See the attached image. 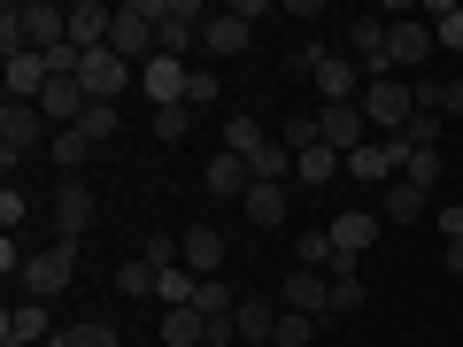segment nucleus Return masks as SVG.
<instances>
[{
  "label": "nucleus",
  "instance_id": "16",
  "mask_svg": "<svg viewBox=\"0 0 463 347\" xmlns=\"http://www.w3.org/2000/svg\"><path fill=\"white\" fill-rule=\"evenodd\" d=\"M279 309H301V316H317V324H332V278L325 270H286Z\"/></svg>",
  "mask_w": 463,
  "mask_h": 347
},
{
  "label": "nucleus",
  "instance_id": "44",
  "mask_svg": "<svg viewBox=\"0 0 463 347\" xmlns=\"http://www.w3.org/2000/svg\"><path fill=\"white\" fill-rule=\"evenodd\" d=\"M448 278H463V239H448Z\"/></svg>",
  "mask_w": 463,
  "mask_h": 347
},
{
  "label": "nucleus",
  "instance_id": "35",
  "mask_svg": "<svg viewBox=\"0 0 463 347\" xmlns=\"http://www.w3.org/2000/svg\"><path fill=\"white\" fill-rule=\"evenodd\" d=\"M139 263H147V270H178V263H185V248L170 239V231H147V248H139Z\"/></svg>",
  "mask_w": 463,
  "mask_h": 347
},
{
  "label": "nucleus",
  "instance_id": "37",
  "mask_svg": "<svg viewBox=\"0 0 463 347\" xmlns=\"http://www.w3.org/2000/svg\"><path fill=\"white\" fill-rule=\"evenodd\" d=\"M279 139H286L294 155H309V147H317V116H309V108H294V116L279 124Z\"/></svg>",
  "mask_w": 463,
  "mask_h": 347
},
{
  "label": "nucleus",
  "instance_id": "4",
  "mask_svg": "<svg viewBox=\"0 0 463 347\" xmlns=\"http://www.w3.org/2000/svg\"><path fill=\"white\" fill-rule=\"evenodd\" d=\"M70 278H78V248H70V239H47V248L24 263L16 294H24V301H47V309H54V301L70 294Z\"/></svg>",
  "mask_w": 463,
  "mask_h": 347
},
{
  "label": "nucleus",
  "instance_id": "29",
  "mask_svg": "<svg viewBox=\"0 0 463 347\" xmlns=\"http://www.w3.org/2000/svg\"><path fill=\"white\" fill-rule=\"evenodd\" d=\"M47 347H124V332L116 324H62Z\"/></svg>",
  "mask_w": 463,
  "mask_h": 347
},
{
  "label": "nucleus",
  "instance_id": "7",
  "mask_svg": "<svg viewBox=\"0 0 463 347\" xmlns=\"http://www.w3.org/2000/svg\"><path fill=\"white\" fill-rule=\"evenodd\" d=\"M340 54L364 70V85H371V78H394V54H386V16H355V23L340 32Z\"/></svg>",
  "mask_w": 463,
  "mask_h": 347
},
{
  "label": "nucleus",
  "instance_id": "27",
  "mask_svg": "<svg viewBox=\"0 0 463 347\" xmlns=\"http://www.w3.org/2000/svg\"><path fill=\"white\" fill-rule=\"evenodd\" d=\"M78 132L93 139V147H109V139H124V108H116V100H93V108L78 116Z\"/></svg>",
  "mask_w": 463,
  "mask_h": 347
},
{
  "label": "nucleus",
  "instance_id": "33",
  "mask_svg": "<svg viewBox=\"0 0 463 347\" xmlns=\"http://www.w3.org/2000/svg\"><path fill=\"white\" fill-rule=\"evenodd\" d=\"M294 263H301V270H317V263H332V231H325V224H309V231H294Z\"/></svg>",
  "mask_w": 463,
  "mask_h": 347
},
{
  "label": "nucleus",
  "instance_id": "26",
  "mask_svg": "<svg viewBox=\"0 0 463 347\" xmlns=\"http://www.w3.org/2000/svg\"><path fill=\"white\" fill-rule=\"evenodd\" d=\"M163 347H209V316L201 309H163Z\"/></svg>",
  "mask_w": 463,
  "mask_h": 347
},
{
  "label": "nucleus",
  "instance_id": "13",
  "mask_svg": "<svg viewBox=\"0 0 463 347\" xmlns=\"http://www.w3.org/2000/svg\"><path fill=\"white\" fill-rule=\"evenodd\" d=\"M8 8H16L32 54H47V47H62V39H70V8H54V0H8Z\"/></svg>",
  "mask_w": 463,
  "mask_h": 347
},
{
  "label": "nucleus",
  "instance_id": "40",
  "mask_svg": "<svg viewBox=\"0 0 463 347\" xmlns=\"http://www.w3.org/2000/svg\"><path fill=\"white\" fill-rule=\"evenodd\" d=\"M147 132H155V139H185V132H194V108H155Z\"/></svg>",
  "mask_w": 463,
  "mask_h": 347
},
{
  "label": "nucleus",
  "instance_id": "30",
  "mask_svg": "<svg viewBox=\"0 0 463 347\" xmlns=\"http://www.w3.org/2000/svg\"><path fill=\"white\" fill-rule=\"evenodd\" d=\"M270 332H279V309H270V301H240V347L270 340Z\"/></svg>",
  "mask_w": 463,
  "mask_h": 347
},
{
  "label": "nucleus",
  "instance_id": "21",
  "mask_svg": "<svg viewBox=\"0 0 463 347\" xmlns=\"http://www.w3.org/2000/svg\"><path fill=\"white\" fill-rule=\"evenodd\" d=\"M178 248H185V270H194V278H216V270H224V231L216 224L178 231Z\"/></svg>",
  "mask_w": 463,
  "mask_h": 347
},
{
  "label": "nucleus",
  "instance_id": "18",
  "mask_svg": "<svg viewBox=\"0 0 463 347\" xmlns=\"http://www.w3.org/2000/svg\"><path fill=\"white\" fill-rule=\"evenodd\" d=\"M248 185H255V170L240 163L232 147H216L209 163H201V193H209V201H248Z\"/></svg>",
  "mask_w": 463,
  "mask_h": 347
},
{
  "label": "nucleus",
  "instance_id": "43",
  "mask_svg": "<svg viewBox=\"0 0 463 347\" xmlns=\"http://www.w3.org/2000/svg\"><path fill=\"white\" fill-rule=\"evenodd\" d=\"M432 216H440V239H463V209H456V201H440Z\"/></svg>",
  "mask_w": 463,
  "mask_h": 347
},
{
  "label": "nucleus",
  "instance_id": "6",
  "mask_svg": "<svg viewBox=\"0 0 463 347\" xmlns=\"http://www.w3.org/2000/svg\"><path fill=\"white\" fill-rule=\"evenodd\" d=\"M201 32H209V8H201V0H163V8H155V47H163L170 62H185V54L201 47Z\"/></svg>",
  "mask_w": 463,
  "mask_h": 347
},
{
  "label": "nucleus",
  "instance_id": "10",
  "mask_svg": "<svg viewBox=\"0 0 463 347\" xmlns=\"http://www.w3.org/2000/svg\"><path fill=\"white\" fill-rule=\"evenodd\" d=\"M364 116H371V139H386V132H410L417 93H410V85H394V78H371V85H364Z\"/></svg>",
  "mask_w": 463,
  "mask_h": 347
},
{
  "label": "nucleus",
  "instance_id": "42",
  "mask_svg": "<svg viewBox=\"0 0 463 347\" xmlns=\"http://www.w3.org/2000/svg\"><path fill=\"white\" fill-rule=\"evenodd\" d=\"M216 100H224V85H216L209 70H194V116H201V108H216Z\"/></svg>",
  "mask_w": 463,
  "mask_h": 347
},
{
  "label": "nucleus",
  "instance_id": "32",
  "mask_svg": "<svg viewBox=\"0 0 463 347\" xmlns=\"http://www.w3.org/2000/svg\"><path fill=\"white\" fill-rule=\"evenodd\" d=\"M425 23H432V39H440V47H463V8H456V0H432Z\"/></svg>",
  "mask_w": 463,
  "mask_h": 347
},
{
  "label": "nucleus",
  "instance_id": "14",
  "mask_svg": "<svg viewBox=\"0 0 463 347\" xmlns=\"http://www.w3.org/2000/svg\"><path fill=\"white\" fill-rule=\"evenodd\" d=\"M255 47V16H240V8H216L209 32H201V54L209 62H232V54H248Z\"/></svg>",
  "mask_w": 463,
  "mask_h": 347
},
{
  "label": "nucleus",
  "instance_id": "36",
  "mask_svg": "<svg viewBox=\"0 0 463 347\" xmlns=\"http://www.w3.org/2000/svg\"><path fill=\"white\" fill-rule=\"evenodd\" d=\"M440 147H410V170H402V178H410V185H425V193H432V185H440Z\"/></svg>",
  "mask_w": 463,
  "mask_h": 347
},
{
  "label": "nucleus",
  "instance_id": "24",
  "mask_svg": "<svg viewBox=\"0 0 463 347\" xmlns=\"http://www.w3.org/2000/svg\"><path fill=\"white\" fill-rule=\"evenodd\" d=\"M440 201L425 193V185H410V178H394L386 185V224H417V216H432Z\"/></svg>",
  "mask_w": 463,
  "mask_h": 347
},
{
  "label": "nucleus",
  "instance_id": "20",
  "mask_svg": "<svg viewBox=\"0 0 463 347\" xmlns=\"http://www.w3.org/2000/svg\"><path fill=\"white\" fill-rule=\"evenodd\" d=\"M78 85H85V93H93V100H116V93H132V85H139V70H132V62H116V54L100 47V54H85Z\"/></svg>",
  "mask_w": 463,
  "mask_h": 347
},
{
  "label": "nucleus",
  "instance_id": "3",
  "mask_svg": "<svg viewBox=\"0 0 463 347\" xmlns=\"http://www.w3.org/2000/svg\"><path fill=\"white\" fill-rule=\"evenodd\" d=\"M54 139V124L39 116V100H0V170L16 178V163L24 155H39Z\"/></svg>",
  "mask_w": 463,
  "mask_h": 347
},
{
  "label": "nucleus",
  "instance_id": "39",
  "mask_svg": "<svg viewBox=\"0 0 463 347\" xmlns=\"http://www.w3.org/2000/svg\"><path fill=\"white\" fill-rule=\"evenodd\" d=\"M440 132H448V116L417 108V116H410V132H402V139H410V147H440Z\"/></svg>",
  "mask_w": 463,
  "mask_h": 347
},
{
  "label": "nucleus",
  "instance_id": "15",
  "mask_svg": "<svg viewBox=\"0 0 463 347\" xmlns=\"http://www.w3.org/2000/svg\"><path fill=\"white\" fill-rule=\"evenodd\" d=\"M54 332H62V324H54L47 301H16V309L0 316V347H47Z\"/></svg>",
  "mask_w": 463,
  "mask_h": 347
},
{
  "label": "nucleus",
  "instance_id": "23",
  "mask_svg": "<svg viewBox=\"0 0 463 347\" xmlns=\"http://www.w3.org/2000/svg\"><path fill=\"white\" fill-rule=\"evenodd\" d=\"M240 209H248L255 231H279L286 216H294V201H286V185H248V201H240Z\"/></svg>",
  "mask_w": 463,
  "mask_h": 347
},
{
  "label": "nucleus",
  "instance_id": "38",
  "mask_svg": "<svg viewBox=\"0 0 463 347\" xmlns=\"http://www.w3.org/2000/svg\"><path fill=\"white\" fill-rule=\"evenodd\" d=\"M24 216H32V193H24V185L8 178V185H0V224H8V239H16V224H24Z\"/></svg>",
  "mask_w": 463,
  "mask_h": 347
},
{
  "label": "nucleus",
  "instance_id": "28",
  "mask_svg": "<svg viewBox=\"0 0 463 347\" xmlns=\"http://www.w3.org/2000/svg\"><path fill=\"white\" fill-rule=\"evenodd\" d=\"M47 155H54V170H62V178H78L85 155H93V139H85V132H54V139H47Z\"/></svg>",
  "mask_w": 463,
  "mask_h": 347
},
{
  "label": "nucleus",
  "instance_id": "5",
  "mask_svg": "<svg viewBox=\"0 0 463 347\" xmlns=\"http://www.w3.org/2000/svg\"><path fill=\"white\" fill-rule=\"evenodd\" d=\"M155 8H163V0H116V32H109V54L116 62H132V70H147L155 54Z\"/></svg>",
  "mask_w": 463,
  "mask_h": 347
},
{
  "label": "nucleus",
  "instance_id": "31",
  "mask_svg": "<svg viewBox=\"0 0 463 347\" xmlns=\"http://www.w3.org/2000/svg\"><path fill=\"white\" fill-rule=\"evenodd\" d=\"M155 286H163V270H147V263L116 270V294H124V301H155Z\"/></svg>",
  "mask_w": 463,
  "mask_h": 347
},
{
  "label": "nucleus",
  "instance_id": "1",
  "mask_svg": "<svg viewBox=\"0 0 463 347\" xmlns=\"http://www.w3.org/2000/svg\"><path fill=\"white\" fill-rule=\"evenodd\" d=\"M224 147L255 170V185H286V178H294V147H286V139H270L263 116H248V108L224 116Z\"/></svg>",
  "mask_w": 463,
  "mask_h": 347
},
{
  "label": "nucleus",
  "instance_id": "34",
  "mask_svg": "<svg viewBox=\"0 0 463 347\" xmlns=\"http://www.w3.org/2000/svg\"><path fill=\"white\" fill-rule=\"evenodd\" d=\"M317 332H325L317 316H301V309H279V332H270V340H279V347H309Z\"/></svg>",
  "mask_w": 463,
  "mask_h": 347
},
{
  "label": "nucleus",
  "instance_id": "19",
  "mask_svg": "<svg viewBox=\"0 0 463 347\" xmlns=\"http://www.w3.org/2000/svg\"><path fill=\"white\" fill-rule=\"evenodd\" d=\"M317 139H325L332 155H355L371 139V116H364V100L355 108H317Z\"/></svg>",
  "mask_w": 463,
  "mask_h": 347
},
{
  "label": "nucleus",
  "instance_id": "12",
  "mask_svg": "<svg viewBox=\"0 0 463 347\" xmlns=\"http://www.w3.org/2000/svg\"><path fill=\"white\" fill-rule=\"evenodd\" d=\"M47 209H54V239H70V248H78L85 224H93V185H85V178H62Z\"/></svg>",
  "mask_w": 463,
  "mask_h": 347
},
{
  "label": "nucleus",
  "instance_id": "17",
  "mask_svg": "<svg viewBox=\"0 0 463 347\" xmlns=\"http://www.w3.org/2000/svg\"><path fill=\"white\" fill-rule=\"evenodd\" d=\"M432 23L425 16H386V54H394V70H417V62H432Z\"/></svg>",
  "mask_w": 463,
  "mask_h": 347
},
{
  "label": "nucleus",
  "instance_id": "2",
  "mask_svg": "<svg viewBox=\"0 0 463 347\" xmlns=\"http://www.w3.org/2000/svg\"><path fill=\"white\" fill-rule=\"evenodd\" d=\"M286 70H309L317 93H325V108H355V100H364V70L347 62L340 47H294V54H286Z\"/></svg>",
  "mask_w": 463,
  "mask_h": 347
},
{
  "label": "nucleus",
  "instance_id": "11",
  "mask_svg": "<svg viewBox=\"0 0 463 347\" xmlns=\"http://www.w3.org/2000/svg\"><path fill=\"white\" fill-rule=\"evenodd\" d=\"M325 231H332V255L364 263V248L386 231V216H379V209H340V216H325Z\"/></svg>",
  "mask_w": 463,
  "mask_h": 347
},
{
  "label": "nucleus",
  "instance_id": "45",
  "mask_svg": "<svg viewBox=\"0 0 463 347\" xmlns=\"http://www.w3.org/2000/svg\"><path fill=\"white\" fill-rule=\"evenodd\" d=\"M248 347H279V340H248Z\"/></svg>",
  "mask_w": 463,
  "mask_h": 347
},
{
  "label": "nucleus",
  "instance_id": "41",
  "mask_svg": "<svg viewBox=\"0 0 463 347\" xmlns=\"http://www.w3.org/2000/svg\"><path fill=\"white\" fill-rule=\"evenodd\" d=\"M364 301H371V286H364V278H332V316H355Z\"/></svg>",
  "mask_w": 463,
  "mask_h": 347
},
{
  "label": "nucleus",
  "instance_id": "22",
  "mask_svg": "<svg viewBox=\"0 0 463 347\" xmlns=\"http://www.w3.org/2000/svg\"><path fill=\"white\" fill-rule=\"evenodd\" d=\"M332 178H347V155H332L325 139H317L309 155H294V185H309V193H325Z\"/></svg>",
  "mask_w": 463,
  "mask_h": 347
},
{
  "label": "nucleus",
  "instance_id": "25",
  "mask_svg": "<svg viewBox=\"0 0 463 347\" xmlns=\"http://www.w3.org/2000/svg\"><path fill=\"white\" fill-rule=\"evenodd\" d=\"M47 62H39V54H16V62H8V100H47Z\"/></svg>",
  "mask_w": 463,
  "mask_h": 347
},
{
  "label": "nucleus",
  "instance_id": "9",
  "mask_svg": "<svg viewBox=\"0 0 463 347\" xmlns=\"http://www.w3.org/2000/svg\"><path fill=\"white\" fill-rule=\"evenodd\" d=\"M402 170H410V139L386 132V139H364V147L347 155V178H364V185H394Z\"/></svg>",
  "mask_w": 463,
  "mask_h": 347
},
{
  "label": "nucleus",
  "instance_id": "8",
  "mask_svg": "<svg viewBox=\"0 0 463 347\" xmlns=\"http://www.w3.org/2000/svg\"><path fill=\"white\" fill-rule=\"evenodd\" d=\"M139 100H147V108H194V62L155 54V62L139 70Z\"/></svg>",
  "mask_w": 463,
  "mask_h": 347
}]
</instances>
